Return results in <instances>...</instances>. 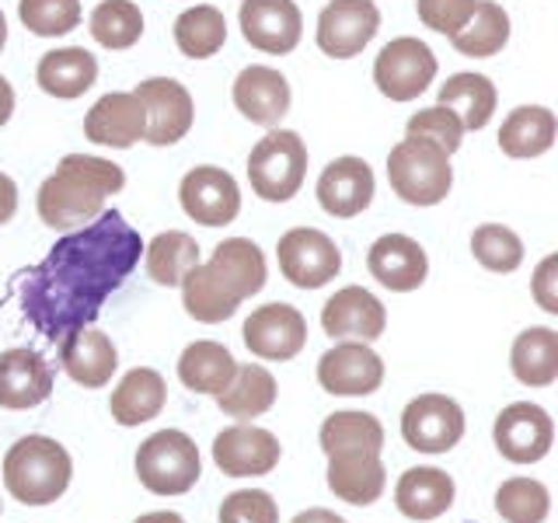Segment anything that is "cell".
<instances>
[{
    "mask_svg": "<svg viewBox=\"0 0 558 523\" xmlns=\"http://www.w3.org/2000/svg\"><path fill=\"white\" fill-rule=\"evenodd\" d=\"M182 304L196 321L220 325L266 287V255L248 238H227L209 262H199L182 279Z\"/></svg>",
    "mask_w": 558,
    "mask_h": 523,
    "instance_id": "7a4b0ae2",
    "label": "cell"
},
{
    "mask_svg": "<svg viewBox=\"0 0 558 523\" xmlns=\"http://www.w3.org/2000/svg\"><path fill=\"white\" fill-rule=\"evenodd\" d=\"M415 11L426 28L453 35L468 22V14L475 11V0H415Z\"/></svg>",
    "mask_w": 558,
    "mask_h": 523,
    "instance_id": "f6af8a7d",
    "label": "cell"
},
{
    "mask_svg": "<svg viewBox=\"0 0 558 523\" xmlns=\"http://www.w3.org/2000/svg\"><path fill=\"white\" fill-rule=\"evenodd\" d=\"M531 290H534V301L541 304V311L558 314V255H548L541 262L531 279Z\"/></svg>",
    "mask_w": 558,
    "mask_h": 523,
    "instance_id": "bcb514c9",
    "label": "cell"
},
{
    "mask_svg": "<svg viewBox=\"0 0 558 523\" xmlns=\"http://www.w3.org/2000/svg\"><path fill=\"white\" fill-rule=\"evenodd\" d=\"M70 475H74V461H70V453L57 440H49V436H25V440H17L4 458L8 492L25 506L57 502L66 492Z\"/></svg>",
    "mask_w": 558,
    "mask_h": 523,
    "instance_id": "277c9868",
    "label": "cell"
},
{
    "mask_svg": "<svg viewBox=\"0 0 558 523\" xmlns=\"http://www.w3.org/2000/svg\"><path fill=\"white\" fill-rule=\"evenodd\" d=\"M283 458V447L279 440L262 426H227L217 440H214V461L223 475L231 478H258L269 475V471Z\"/></svg>",
    "mask_w": 558,
    "mask_h": 523,
    "instance_id": "e0dca14e",
    "label": "cell"
},
{
    "mask_svg": "<svg viewBox=\"0 0 558 523\" xmlns=\"http://www.w3.org/2000/svg\"><path fill=\"white\" fill-rule=\"evenodd\" d=\"M322 328L331 339H356L374 342L388 328V311L371 290L363 287H342L331 301L322 307Z\"/></svg>",
    "mask_w": 558,
    "mask_h": 523,
    "instance_id": "44dd1931",
    "label": "cell"
},
{
    "mask_svg": "<svg viewBox=\"0 0 558 523\" xmlns=\"http://www.w3.org/2000/svg\"><path fill=\"white\" fill-rule=\"evenodd\" d=\"M453 49L461 57L488 60L510 42V14L499 8L496 0H475V11L468 14V22L450 35Z\"/></svg>",
    "mask_w": 558,
    "mask_h": 523,
    "instance_id": "d6a6232c",
    "label": "cell"
},
{
    "mask_svg": "<svg viewBox=\"0 0 558 523\" xmlns=\"http://www.w3.org/2000/svg\"><path fill=\"white\" fill-rule=\"evenodd\" d=\"M220 523H279V506L262 488H244L220 502Z\"/></svg>",
    "mask_w": 558,
    "mask_h": 523,
    "instance_id": "ee69618b",
    "label": "cell"
},
{
    "mask_svg": "<svg viewBox=\"0 0 558 523\" xmlns=\"http://www.w3.org/2000/svg\"><path fill=\"white\" fill-rule=\"evenodd\" d=\"M231 98L244 119L266 130H272L290 112V84L272 66H244L234 81Z\"/></svg>",
    "mask_w": 558,
    "mask_h": 523,
    "instance_id": "cb8c5ba5",
    "label": "cell"
},
{
    "mask_svg": "<svg viewBox=\"0 0 558 523\" xmlns=\"http://www.w3.org/2000/svg\"><path fill=\"white\" fill-rule=\"evenodd\" d=\"M307 147L293 130H269L248 154L252 192L266 203H287L304 185Z\"/></svg>",
    "mask_w": 558,
    "mask_h": 523,
    "instance_id": "52a82bcc",
    "label": "cell"
},
{
    "mask_svg": "<svg viewBox=\"0 0 558 523\" xmlns=\"http://www.w3.org/2000/svg\"><path fill=\"white\" fill-rule=\"evenodd\" d=\"M17 214V185L11 174L0 171V223H8Z\"/></svg>",
    "mask_w": 558,
    "mask_h": 523,
    "instance_id": "7dc6e473",
    "label": "cell"
},
{
    "mask_svg": "<svg viewBox=\"0 0 558 523\" xmlns=\"http://www.w3.org/2000/svg\"><path fill=\"white\" fill-rule=\"evenodd\" d=\"M395 502L409 520H436L453 506V478L440 467H412L398 478Z\"/></svg>",
    "mask_w": 558,
    "mask_h": 523,
    "instance_id": "f546056e",
    "label": "cell"
},
{
    "mask_svg": "<svg viewBox=\"0 0 558 523\" xmlns=\"http://www.w3.org/2000/svg\"><path fill=\"white\" fill-rule=\"evenodd\" d=\"M374 171L371 165L363 161V157H336L318 179V203L328 217H339V220H349V217H360L366 206L374 203Z\"/></svg>",
    "mask_w": 558,
    "mask_h": 523,
    "instance_id": "ffe728a7",
    "label": "cell"
},
{
    "mask_svg": "<svg viewBox=\"0 0 558 523\" xmlns=\"http://www.w3.org/2000/svg\"><path fill=\"white\" fill-rule=\"evenodd\" d=\"M168 401V388H165V377L150 370V366H136L126 377L119 380V388L112 391V418L119 426H144L150 418L161 415Z\"/></svg>",
    "mask_w": 558,
    "mask_h": 523,
    "instance_id": "83f0119b",
    "label": "cell"
},
{
    "mask_svg": "<svg viewBox=\"0 0 558 523\" xmlns=\"http://www.w3.org/2000/svg\"><path fill=\"white\" fill-rule=\"evenodd\" d=\"M147 276L157 287H179L189 269L199 266V244L185 231H165L144 244Z\"/></svg>",
    "mask_w": 558,
    "mask_h": 523,
    "instance_id": "74e56055",
    "label": "cell"
},
{
    "mask_svg": "<svg viewBox=\"0 0 558 523\" xmlns=\"http://www.w3.org/2000/svg\"><path fill=\"white\" fill-rule=\"evenodd\" d=\"M227 42V22L223 11L214 4H196L174 17V46L189 60H209L217 57Z\"/></svg>",
    "mask_w": 558,
    "mask_h": 523,
    "instance_id": "8d00e7d4",
    "label": "cell"
},
{
    "mask_svg": "<svg viewBox=\"0 0 558 523\" xmlns=\"http://www.w3.org/2000/svg\"><path fill=\"white\" fill-rule=\"evenodd\" d=\"M380 28L374 0H331L318 14V49L331 60H353Z\"/></svg>",
    "mask_w": 558,
    "mask_h": 523,
    "instance_id": "8fae6325",
    "label": "cell"
},
{
    "mask_svg": "<svg viewBox=\"0 0 558 523\" xmlns=\"http://www.w3.org/2000/svg\"><path fill=\"white\" fill-rule=\"evenodd\" d=\"M52 394V366L28 345L0 353V409H35Z\"/></svg>",
    "mask_w": 558,
    "mask_h": 523,
    "instance_id": "7402d4cb",
    "label": "cell"
},
{
    "mask_svg": "<svg viewBox=\"0 0 558 523\" xmlns=\"http://www.w3.org/2000/svg\"><path fill=\"white\" fill-rule=\"evenodd\" d=\"M217 405L223 415L241 418V423L266 415L276 405V377L266 370V366L244 363L234 370L231 384L217 394Z\"/></svg>",
    "mask_w": 558,
    "mask_h": 523,
    "instance_id": "1f68e13d",
    "label": "cell"
},
{
    "mask_svg": "<svg viewBox=\"0 0 558 523\" xmlns=\"http://www.w3.org/2000/svg\"><path fill=\"white\" fill-rule=\"evenodd\" d=\"M35 81H39V87L52 98H63V101L81 98L84 92H92V84L98 81V60L84 46L52 49L39 60Z\"/></svg>",
    "mask_w": 558,
    "mask_h": 523,
    "instance_id": "484cf974",
    "label": "cell"
},
{
    "mask_svg": "<svg viewBox=\"0 0 558 523\" xmlns=\"http://www.w3.org/2000/svg\"><path fill=\"white\" fill-rule=\"evenodd\" d=\"M328 488L349 506H371L388 488L380 453H349V458H328Z\"/></svg>",
    "mask_w": 558,
    "mask_h": 523,
    "instance_id": "f1b7e54d",
    "label": "cell"
},
{
    "mask_svg": "<svg viewBox=\"0 0 558 523\" xmlns=\"http://www.w3.org/2000/svg\"><path fill=\"white\" fill-rule=\"evenodd\" d=\"M136 523H185L179 513H171V510H157V513H144Z\"/></svg>",
    "mask_w": 558,
    "mask_h": 523,
    "instance_id": "f907efd6",
    "label": "cell"
},
{
    "mask_svg": "<svg viewBox=\"0 0 558 523\" xmlns=\"http://www.w3.org/2000/svg\"><path fill=\"white\" fill-rule=\"evenodd\" d=\"M8 46V17H4V11H0V49Z\"/></svg>",
    "mask_w": 558,
    "mask_h": 523,
    "instance_id": "816d5d0a",
    "label": "cell"
},
{
    "mask_svg": "<svg viewBox=\"0 0 558 523\" xmlns=\"http://www.w3.org/2000/svg\"><path fill=\"white\" fill-rule=\"evenodd\" d=\"M322 450L325 458H349V453H380L384 450V426L371 412H336L322 426Z\"/></svg>",
    "mask_w": 558,
    "mask_h": 523,
    "instance_id": "836d02e7",
    "label": "cell"
},
{
    "mask_svg": "<svg viewBox=\"0 0 558 523\" xmlns=\"http://www.w3.org/2000/svg\"><path fill=\"white\" fill-rule=\"evenodd\" d=\"M126 185V174L116 161H105L95 154H66L60 168L49 174L39 188V217L52 231H77L92 223L105 199Z\"/></svg>",
    "mask_w": 558,
    "mask_h": 523,
    "instance_id": "3957f363",
    "label": "cell"
},
{
    "mask_svg": "<svg viewBox=\"0 0 558 523\" xmlns=\"http://www.w3.org/2000/svg\"><path fill=\"white\" fill-rule=\"evenodd\" d=\"M238 370V360L231 356V349L220 342H192L185 345V353L179 360V377L189 391L196 394H220L231 384Z\"/></svg>",
    "mask_w": 558,
    "mask_h": 523,
    "instance_id": "e575fe53",
    "label": "cell"
},
{
    "mask_svg": "<svg viewBox=\"0 0 558 523\" xmlns=\"http://www.w3.org/2000/svg\"><path fill=\"white\" fill-rule=\"evenodd\" d=\"M496 510L506 523H545L551 492L537 478H506L496 492Z\"/></svg>",
    "mask_w": 558,
    "mask_h": 523,
    "instance_id": "ab89813d",
    "label": "cell"
},
{
    "mask_svg": "<svg viewBox=\"0 0 558 523\" xmlns=\"http://www.w3.org/2000/svg\"><path fill=\"white\" fill-rule=\"evenodd\" d=\"M318 384L342 398L374 394L384 384V363L366 342L345 339L318 360Z\"/></svg>",
    "mask_w": 558,
    "mask_h": 523,
    "instance_id": "2e32d148",
    "label": "cell"
},
{
    "mask_svg": "<svg viewBox=\"0 0 558 523\" xmlns=\"http://www.w3.org/2000/svg\"><path fill=\"white\" fill-rule=\"evenodd\" d=\"M496 84L485 74H453L447 77V84H440V101L436 105H447L464 130H485L496 112Z\"/></svg>",
    "mask_w": 558,
    "mask_h": 523,
    "instance_id": "d590c367",
    "label": "cell"
},
{
    "mask_svg": "<svg viewBox=\"0 0 558 523\" xmlns=\"http://www.w3.org/2000/svg\"><path fill=\"white\" fill-rule=\"evenodd\" d=\"M238 17L244 42L269 57H287L301 42L304 17L293 0H241Z\"/></svg>",
    "mask_w": 558,
    "mask_h": 523,
    "instance_id": "9a60e30c",
    "label": "cell"
},
{
    "mask_svg": "<svg viewBox=\"0 0 558 523\" xmlns=\"http://www.w3.org/2000/svg\"><path fill=\"white\" fill-rule=\"evenodd\" d=\"M140 485L154 496H185L203 475L199 447L182 429H161L136 450Z\"/></svg>",
    "mask_w": 558,
    "mask_h": 523,
    "instance_id": "8992f818",
    "label": "cell"
},
{
    "mask_svg": "<svg viewBox=\"0 0 558 523\" xmlns=\"http://www.w3.org/2000/svg\"><path fill=\"white\" fill-rule=\"evenodd\" d=\"M471 252L488 272H517L523 262V241L502 223H482L471 234Z\"/></svg>",
    "mask_w": 558,
    "mask_h": 523,
    "instance_id": "60d3db41",
    "label": "cell"
},
{
    "mask_svg": "<svg viewBox=\"0 0 558 523\" xmlns=\"http://www.w3.org/2000/svg\"><path fill=\"white\" fill-rule=\"evenodd\" d=\"M92 35L105 49H130L144 35V14L133 0H101L92 11Z\"/></svg>",
    "mask_w": 558,
    "mask_h": 523,
    "instance_id": "f35d334b",
    "label": "cell"
},
{
    "mask_svg": "<svg viewBox=\"0 0 558 523\" xmlns=\"http://www.w3.org/2000/svg\"><path fill=\"white\" fill-rule=\"evenodd\" d=\"M366 269H371V276L380 287H388L395 293H412L426 283L429 258L423 252V244L412 241L409 234H384L371 244Z\"/></svg>",
    "mask_w": 558,
    "mask_h": 523,
    "instance_id": "603a6c76",
    "label": "cell"
},
{
    "mask_svg": "<svg viewBox=\"0 0 558 523\" xmlns=\"http://www.w3.org/2000/svg\"><path fill=\"white\" fill-rule=\"evenodd\" d=\"M14 112V87L8 84V77H0V126L11 119Z\"/></svg>",
    "mask_w": 558,
    "mask_h": 523,
    "instance_id": "c3c4849f",
    "label": "cell"
},
{
    "mask_svg": "<svg viewBox=\"0 0 558 523\" xmlns=\"http://www.w3.org/2000/svg\"><path fill=\"white\" fill-rule=\"evenodd\" d=\"M436 77V57L423 39L401 35L391 39L374 60V84L384 98L391 101H412L426 92Z\"/></svg>",
    "mask_w": 558,
    "mask_h": 523,
    "instance_id": "9c48e42d",
    "label": "cell"
},
{
    "mask_svg": "<svg viewBox=\"0 0 558 523\" xmlns=\"http://www.w3.org/2000/svg\"><path fill=\"white\" fill-rule=\"evenodd\" d=\"M401 436L418 453H447L464 436V412L447 394H418L401 412Z\"/></svg>",
    "mask_w": 558,
    "mask_h": 523,
    "instance_id": "30bf717a",
    "label": "cell"
},
{
    "mask_svg": "<svg viewBox=\"0 0 558 523\" xmlns=\"http://www.w3.org/2000/svg\"><path fill=\"white\" fill-rule=\"evenodd\" d=\"M279 272H283L296 290H318L342 272V252L325 231L314 227H293L279 238Z\"/></svg>",
    "mask_w": 558,
    "mask_h": 523,
    "instance_id": "ba28073f",
    "label": "cell"
},
{
    "mask_svg": "<svg viewBox=\"0 0 558 523\" xmlns=\"http://www.w3.org/2000/svg\"><path fill=\"white\" fill-rule=\"evenodd\" d=\"M84 133L98 147L130 150L147 133V109L133 92H112L92 105L84 115Z\"/></svg>",
    "mask_w": 558,
    "mask_h": 523,
    "instance_id": "d6986e66",
    "label": "cell"
},
{
    "mask_svg": "<svg viewBox=\"0 0 558 523\" xmlns=\"http://www.w3.org/2000/svg\"><path fill=\"white\" fill-rule=\"evenodd\" d=\"M147 109V133L144 139L154 147H171L192 130L196 105H192L189 87L174 77H147L133 92Z\"/></svg>",
    "mask_w": 558,
    "mask_h": 523,
    "instance_id": "7c38bea8",
    "label": "cell"
},
{
    "mask_svg": "<svg viewBox=\"0 0 558 523\" xmlns=\"http://www.w3.org/2000/svg\"><path fill=\"white\" fill-rule=\"evenodd\" d=\"M144 241L119 209L77 227L49 248V255L22 279V311L46 342H63L70 331L92 325L105 301L140 266Z\"/></svg>",
    "mask_w": 558,
    "mask_h": 523,
    "instance_id": "6da1fadb",
    "label": "cell"
},
{
    "mask_svg": "<svg viewBox=\"0 0 558 523\" xmlns=\"http://www.w3.org/2000/svg\"><path fill=\"white\" fill-rule=\"evenodd\" d=\"M464 133L468 130L461 126V119L453 115L447 105H429V109L415 112L409 119V136H423V139H429V144L444 147L447 154H458L461 150Z\"/></svg>",
    "mask_w": 558,
    "mask_h": 523,
    "instance_id": "7bdbcfd3",
    "label": "cell"
},
{
    "mask_svg": "<svg viewBox=\"0 0 558 523\" xmlns=\"http://www.w3.org/2000/svg\"><path fill=\"white\" fill-rule=\"evenodd\" d=\"M60 363L66 377L77 380L81 388H105L119 366V353L105 331L77 328L60 342Z\"/></svg>",
    "mask_w": 558,
    "mask_h": 523,
    "instance_id": "d4e9b609",
    "label": "cell"
},
{
    "mask_svg": "<svg viewBox=\"0 0 558 523\" xmlns=\"http://www.w3.org/2000/svg\"><path fill=\"white\" fill-rule=\"evenodd\" d=\"M388 182L395 188V196L405 199L409 206L444 203L453 188L450 154L423 136H405L388 154Z\"/></svg>",
    "mask_w": 558,
    "mask_h": 523,
    "instance_id": "5b68a950",
    "label": "cell"
},
{
    "mask_svg": "<svg viewBox=\"0 0 558 523\" xmlns=\"http://www.w3.org/2000/svg\"><path fill=\"white\" fill-rule=\"evenodd\" d=\"M17 17L32 35L57 39L81 25V0H17Z\"/></svg>",
    "mask_w": 558,
    "mask_h": 523,
    "instance_id": "b9f144b4",
    "label": "cell"
},
{
    "mask_svg": "<svg viewBox=\"0 0 558 523\" xmlns=\"http://www.w3.org/2000/svg\"><path fill=\"white\" fill-rule=\"evenodd\" d=\"M293 523H345L342 516H336L331 510H304V513H296Z\"/></svg>",
    "mask_w": 558,
    "mask_h": 523,
    "instance_id": "681fc988",
    "label": "cell"
},
{
    "mask_svg": "<svg viewBox=\"0 0 558 523\" xmlns=\"http://www.w3.org/2000/svg\"><path fill=\"white\" fill-rule=\"evenodd\" d=\"M558 133V119L545 105H520L510 115L502 119L499 126V150L506 157H517V161H527V157L548 154Z\"/></svg>",
    "mask_w": 558,
    "mask_h": 523,
    "instance_id": "4316f807",
    "label": "cell"
},
{
    "mask_svg": "<svg viewBox=\"0 0 558 523\" xmlns=\"http://www.w3.org/2000/svg\"><path fill=\"white\" fill-rule=\"evenodd\" d=\"M513 377L527 388H551L558 380V331L534 325L520 331L510 353Z\"/></svg>",
    "mask_w": 558,
    "mask_h": 523,
    "instance_id": "4dcf8cb0",
    "label": "cell"
},
{
    "mask_svg": "<svg viewBox=\"0 0 558 523\" xmlns=\"http://www.w3.org/2000/svg\"><path fill=\"white\" fill-rule=\"evenodd\" d=\"M244 345L258 360H293L307 342V321L293 304H266L255 307L252 318L244 321Z\"/></svg>",
    "mask_w": 558,
    "mask_h": 523,
    "instance_id": "ac0fdd59",
    "label": "cell"
},
{
    "mask_svg": "<svg viewBox=\"0 0 558 523\" xmlns=\"http://www.w3.org/2000/svg\"><path fill=\"white\" fill-rule=\"evenodd\" d=\"M179 199L185 214L203 227H227L241 214V188L234 174L214 165L192 168L179 185Z\"/></svg>",
    "mask_w": 558,
    "mask_h": 523,
    "instance_id": "5bb4252c",
    "label": "cell"
},
{
    "mask_svg": "<svg viewBox=\"0 0 558 523\" xmlns=\"http://www.w3.org/2000/svg\"><path fill=\"white\" fill-rule=\"evenodd\" d=\"M555 443L551 415L534 401H513L496 418V447L513 464H537L548 458Z\"/></svg>",
    "mask_w": 558,
    "mask_h": 523,
    "instance_id": "4fadbf2b",
    "label": "cell"
}]
</instances>
